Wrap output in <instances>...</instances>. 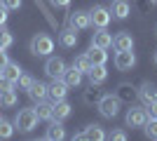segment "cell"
<instances>
[{
  "mask_svg": "<svg viewBox=\"0 0 157 141\" xmlns=\"http://www.w3.org/2000/svg\"><path fill=\"white\" fill-rule=\"evenodd\" d=\"M45 73L47 78H63L66 73V61L61 59V57H49V59L45 61Z\"/></svg>",
  "mask_w": 157,
  "mask_h": 141,
  "instance_id": "8992f818",
  "label": "cell"
},
{
  "mask_svg": "<svg viewBox=\"0 0 157 141\" xmlns=\"http://www.w3.org/2000/svg\"><path fill=\"white\" fill-rule=\"evenodd\" d=\"M7 14H10V10L0 2V26H5V24H7Z\"/></svg>",
  "mask_w": 157,
  "mask_h": 141,
  "instance_id": "d6a6232c",
  "label": "cell"
},
{
  "mask_svg": "<svg viewBox=\"0 0 157 141\" xmlns=\"http://www.w3.org/2000/svg\"><path fill=\"white\" fill-rule=\"evenodd\" d=\"M155 66H157V52H155Z\"/></svg>",
  "mask_w": 157,
  "mask_h": 141,
  "instance_id": "d590c367",
  "label": "cell"
},
{
  "mask_svg": "<svg viewBox=\"0 0 157 141\" xmlns=\"http://www.w3.org/2000/svg\"><path fill=\"white\" fill-rule=\"evenodd\" d=\"M108 139H110V141H127V132H122V129H113L110 134H108Z\"/></svg>",
  "mask_w": 157,
  "mask_h": 141,
  "instance_id": "f546056e",
  "label": "cell"
},
{
  "mask_svg": "<svg viewBox=\"0 0 157 141\" xmlns=\"http://www.w3.org/2000/svg\"><path fill=\"white\" fill-rule=\"evenodd\" d=\"M89 85L92 87H98V85H103L105 80H108V68H105V64H96V66L89 68Z\"/></svg>",
  "mask_w": 157,
  "mask_h": 141,
  "instance_id": "8fae6325",
  "label": "cell"
},
{
  "mask_svg": "<svg viewBox=\"0 0 157 141\" xmlns=\"http://www.w3.org/2000/svg\"><path fill=\"white\" fill-rule=\"evenodd\" d=\"M31 52L35 54V57H49V54L54 52V40H52V35H47V33L33 35V40H31Z\"/></svg>",
  "mask_w": 157,
  "mask_h": 141,
  "instance_id": "7a4b0ae2",
  "label": "cell"
},
{
  "mask_svg": "<svg viewBox=\"0 0 157 141\" xmlns=\"http://www.w3.org/2000/svg\"><path fill=\"white\" fill-rule=\"evenodd\" d=\"M71 113H73V106H71L66 99L54 101V106H52V120L63 122V120H68V118H71Z\"/></svg>",
  "mask_w": 157,
  "mask_h": 141,
  "instance_id": "30bf717a",
  "label": "cell"
},
{
  "mask_svg": "<svg viewBox=\"0 0 157 141\" xmlns=\"http://www.w3.org/2000/svg\"><path fill=\"white\" fill-rule=\"evenodd\" d=\"M52 106L54 104H47V101H38L35 104V115H38V120H52Z\"/></svg>",
  "mask_w": 157,
  "mask_h": 141,
  "instance_id": "603a6c76",
  "label": "cell"
},
{
  "mask_svg": "<svg viewBox=\"0 0 157 141\" xmlns=\"http://www.w3.org/2000/svg\"><path fill=\"white\" fill-rule=\"evenodd\" d=\"M150 2H157V0H150Z\"/></svg>",
  "mask_w": 157,
  "mask_h": 141,
  "instance_id": "8d00e7d4",
  "label": "cell"
},
{
  "mask_svg": "<svg viewBox=\"0 0 157 141\" xmlns=\"http://www.w3.org/2000/svg\"><path fill=\"white\" fill-rule=\"evenodd\" d=\"M66 136V129H63V125H61L59 120H52V125L47 127V132H45V139H49V141H61Z\"/></svg>",
  "mask_w": 157,
  "mask_h": 141,
  "instance_id": "ffe728a7",
  "label": "cell"
},
{
  "mask_svg": "<svg viewBox=\"0 0 157 141\" xmlns=\"http://www.w3.org/2000/svg\"><path fill=\"white\" fill-rule=\"evenodd\" d=\"M21 73H24V71H21V66H19V64H14V61H7L5 68L0 71V75H2V78H7V80H12L14 85H17V80H19Z\"/></svg>",
  "mask_w": 157,
  "mask_h": 141,
  "instance_id": "ac0fdd59",
  "label": "cell"
},
{
  "mask_svg": "<svg viewBox=\"0 0 157 141\" xmlns=\"http://www.w3.org/2000/svg\"><path fill=\"white\" fill-rule=\"evenodd\" d=\"M73 139H87V141H103L105 139V132L101 129V125H89L85 132L75 134Z\"/></svg>",
  "mask_w": 157,
  "mask_h": 141,
  "instance_id": "7c38bea8",
  "label": "cell"
},
{
  "mask_svg": "<svg viewBox=\"0 0 157 141\" xmlns=\"http://www.w3.org/2000/svg\"><path fill=\"white\" fill-rule=\"evenodd\" d=\"M89 19H92V26L105 28L108 24H110L113 14H110V10H108V7H103V5H94L92 10H89Z\"/></svg>",
  "mask_w": 157,
  "mask_h": 141,
  "instance_id": "277c9868",
  "label": "cell"
},
{
  "mask_svg": "<svg viewBox=\"0 0 157 141\" xmlns=\"http://www.w3.org/2000/svg\"><path fill=\"white\" fill-rule=\"evenodd\" d=\"M17 101H19V96H17L14 89L0 92V108H12V106H17Z\"/></svg>",
  "mask_w": 157,
  "mask_h": 141,
  "instance_id": "cb8c5ba5",
  "label": "cell"
},
{
  "mask_svg": "<svg viewBox=\"0 0 157 141\" xmlns=\"http://www.w3.org/2000/svg\"><path fill=\"white\" fill-rule=\"evenodd\" d=\"M12 134H14V122L0 118V139H12Z\"/></svg>",
  "mask_w": 157,
  "mask_h": 141,
  "instance_id": "484cf974",
  "label": "cell"
},
{
  "mask_svg": "<svg viewBox=\"0 0 157 141\" xmlns=\"http://www.w3.org/2000/svg\"><path fill=\"white\" fill-rule=\"evenodd\" d=\"M7 10H21V0H0Z\"/></svg>",
  "mask_w": 157,
  "mask_h": 141,
  "instance_id": "1f68e13d",
  "label": "cell"
},
{
  "mask_svg": "<svg viewBox=\"0 0 157 141\" xmlns=\"http://www.w3.org/2000/svg\"><path fill=\"white\" fill-rule=\"evenodd\" d=\"M98 113L103 118H115L120 113V96H113V94H103L98 99Z\"/></svg>",
  "mask_w": 157,
  "mask_h": 141,
  "instance_id": "3957f363",
  "label": "cell"
},
{
  "mask_svg": "<svg viewBox=\"0 0 157 141\" xmlns=\"http://www.w3.org/2000/svg\"><path fill=\"white\" fill-rule=\"evenodd\" d=\"M92 45L108 49V47H113V35L108 33L105 28H96V31H94V35H92Z\"/></svg>",
  "mask_w": 157,
  "mask_h": 141,
  "instance_id": "5bb4252c",
  "label": "cell"
},
{
  "mask_svg": "<svg viewBox=\"0 0 157 141\" xmlns=\"http://www.w3.org/2000/svg\"><path fill=\"white\" fill-rule=\"evenodd\" d=\"M68 26L75 28V31H85V28L92 26V19H89V12H82V10H75V12L68 14Z\"/></svg>",
  "mask_w": 157,
  "mask_h": 141,
  "instance_id": "ba28073f",
  "label": "cell"
},
{
  "mask_svg": "<svg viewBox=\"0 0 157 141\" xmlns=\"http://www.w3.org/2000/svg\"><path fill=\"white\" fill-rule=\"evenodd\" d=\"M10 89H17V85H14L12 80H7V78L0 75V92H10Z\"/></svg>",
  "mask_w": 157,
  "mask_h": 141,
  "instance_id": "4dcf8cb0",
  "label": "cell"
},
{
  "mask_svg": "<svg viewBox=\"0 0 157 141\" xmlns=\"http://www.w3.org/2000/svg\"><path fill=\"white\" fill-rule=\"evenodd\" d=\"M113 47H115V52H124V49H134V38H131L127 31L117 33L113 38Z\"/></svg>",
  "mask_w": 157,
  "mask_h": 141,
  "instance_id": "2e32d148",
  "label": "cell"
},
{
  "mask_svg": "<svg viewBox=\"0 0 157 141\" xmlns=\"http://www.w3.org/2000/svg\"><path fill=\"white\" fill-rule=\"evenodd\" d=\"M124 120H127V127H143L145 120H148V111L143 106H131L127 108Z\"/></svg>",
  "mask_w": 157,
  "mask_h": 141,
  "instance_id": "5b68a950",
  "label": "cell"
},
{
  "mask_svg": "<svg viewBox=\"0 0 157 141\" xmlns=\"http://www.w3.org/2000/svg\"><path fill=\"white\" fill-rule=\"evenodd\" d=\"M87 57H89V61H92V66H96V64H105L108 61V52H105L103 47H89V52H87Z\"/></svg>",
  "mask_w": 157,
  "mask_h": 141,
  "instance_id": "7402d4cb",
  "label": "cell"
},
{
  "mask_svg": "<svg viewBox=\"0 0 157 141\" xmlns=\"http://www.w3.org/2000/svg\"><path fill=\"white\" fill-rule=\"evenodd\" d=\"M14 45V35L7 31V28H0V47L2 49H10Z\"/></svg>",
  "mask_w": 157,
  "mask_h": 141,
  "instance_id": "83f0119b",
  "label": "cell"
},
{
  "mask_svg": "<svg viewBox=\"0 0 157 141\" xmlns=\"http://www.w3.org/2000/svg\"><path fill=\"white\" fill-rule=\"evenodd\" d=\"M28 96H31L35 104H38V101H45V99H47V85L35 80L31 87H28Z\"/></svg>",
  "mask_w": 157,
  "mask_h": 141,
  "instance_id": "44dd1931",
  "label": "cell"
},
{
  "mask_svg": "<svg viewBox=\"0 0 157 141\" xmlns=\"http://www.w3.org/2000/svg\"><path fill=\"white\" fill-rule=\"evenodd\" d=\"M7 61H10V57H7V52L2 49V47H0V71L5 68V64H7Z\"/></svg>",
  "mask_w": 157,
  "mask_h": 141,
  "instance_id": "836d02e7",
  "label": "cell"
},
{
  "mask_svg": "<svg viewBox=\"0 0 157 141\" xmlns=\"http://www.w3.org/2000/svg\"><path fill=\"white\" fill-rule=\"evenodd\" d=\"M59 45L66 47V49L75 47V45H78V31H75V28H71V26H66L63 31L59 33Z\"/></svg>",
  "mask_w": 157,
  "mask_h": 141,
  "instance_id": "9a60e30c",
  "label": "cell"
},
{
  "mask_svg": "<svg viewBox=\"0 0 157 141\" xmlns=\"http://www.w3.org/2000/svg\"><path fill=\"white\" fill-rule=\"evenodd\" d=\"M108 10H110V14L115 19H127L131 12V5H129V0H113Z\"/></svg>",
  "mask_w": 157,
  "mask_h": 141,
  "instance_id": "4fadbf2b",
  "label": "cell"
},
{
  "mask_svg": "<svg viewBox=\"0 0 157 141\" xmlns=\"http://www.w3.org/2000/svg\"><path fill=\"white\" fill-rule=\"evenodd\" d=\"M33 82H35V78H33V75L21 73V75H19V80H17V87H19V89H24V92H28V87H31Z\"/></svg>",
  "mask_w": 157,
  "mask_h": 141,
  "instance_id": "f1b7e54d",
  "label": "cell"
},
{
  "mask_svg": "<svg viewBox=\"0 0 157 141\" xmlns=\"http://www.w3.org/2000/svg\"><path fill=\"white\" fill-rule=\"evenodd\" d=\"M73 66L78 68V71H82V73H89V68H92V61H89V57H87V54H80V57H75Z\"/></svg>",
  "mask_w": 157,
  "mask_h": 141,
  "instance_id": "d4e9b609",
  "label": "cell"
},
{
  "mask_svg": "<svg viewBox=\"0 0 157 141\" xmlns=\"http://www.w3.org/2000/svg\"><path fill=\"white\" fill-rule=\"evenodd\" d=\"M82 78H85V73L82 71H78L75 66H66V73H63V80H66V85L68 87H80L82 85Z\"/></svg>",
  "mask_w": 157,
  "mask_h": 141,
  "instance_id": "e0dca14e",
  "label": "cell"
},
{
  "mask_svg": "<svg viewBox=\"0 0 157 141\" xmlns=\"http://www.w3.org/2000/svg\"><path fill=\"white\" fill-rule=\"evenodd\" d=\"M54 7H61V10H66V7L71 5V0H49Z\"/></svg>",
  "mask_w": 157,
  "mask_h": 141,
  "instance_id": "e575fe53",
  "label": "cell"
},
{
  "mask_svg": "<svg viewBox=\"0 0 157 141\" xmlns=\"http://www.w3.org/2000/svg\"><path fill=\"white\" fill-rule=\"evenodd\" d=\"M134 66H136V54H134V49H124V52L115 54V68H117V71H131Z\"/></svg>",
  "mask_w": 157,
  "mask_h": 141,
  "instance_id": "9c48e42d",
  "label": "cell"
},
{
  "mask_svg": "<svg viewBox=\"0 0 157 141\" xmlns=\"http://www.w3.org/2000/svg\"><path fill=\"white\" fill-rule=\"evenodd\" d=\"M138 96H141L143 104H152V101H157V87L152 82H143L141 89H138Z\"/></svg>",
  "mask_w": 157,
  "mask_h": 141,
  "instance_id": "d6986e66",
  "label": "cell"
},
{
  "mask_svg": "<svg viewBox=\"0 0 157 141\" xmlns=\"http://www.w3.org/2000/svg\"><path fill=\"white\" fill-rule=\"evenodd\" d=\"M68 89H71V87L66 85L63 78H54L52 85H47V96H49L52 101H61V99H66Z\"/></svg>",
  "mask_w": 157,
  "mask_h": 141,
  "instance_id": "52a82bcc",
  "label": "cell"
},
{
  "mask_svg": "<svg viewBox=\"0 0 157 141\" xmlns=\"http://www.w3.org/2000/svg\"><path fill=\"white\" fill-rule=\"evenodd\" d=\"M143 129H145V134L150 136V139H155V141H157V118H152V115H148V120H145Z\"/></svg>",
  "mask_w": 157,
  "mask_h": 141,
  "instance_id": "4316f807",
  "label": "cell"
},
{
  "mask_svg": "<svg viewBox=\"0 0 157 141\" xmlns=\"http://www.w3.org/2000/svg\"><path fill=\"white\" fill-rule=\"evenodd\" d=\"M35 127H38V115H35V111H33V108H21L19 113H17V118H14V129H19L21 134H28V132H33Z\"/></svg>",
  "mask_w": 157,
  "mask_h": 141,
  "instance_id": "6da1fadb",
  "label": "cell"
}]
</instances>
